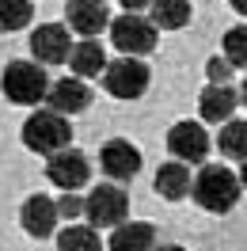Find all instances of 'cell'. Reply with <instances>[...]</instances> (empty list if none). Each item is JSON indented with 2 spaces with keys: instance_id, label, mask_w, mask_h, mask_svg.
Masks as SVG:
<instances>
[{
  "instance_id": "6da1fadb",
  "label": "cell",
  "mask_w": 247,
  "mask_h": 251,
  "mask_svg": "<svg viewBox=\"0 0 247 251\" xmlns=\"http://www.w3.org/2000/svg\"><path fill=\"white\" fill-rule=\"evenodd\" d=\"M240 190H244L240 175H232L221 164H205L198 172V179L190 183V194H194V202L205 213H228L232 205L240 202Z\"/></svg>"
},
{
  "instance_id": "7a4b0ae2",
  "label": "cell",
  "mask_w": 247,
  "mask_h": 251,
  "mask_svg": "<svg viewBox=\"0 0 247 251\" xmlns=\"http://www.w3.org/2000/svg\"><path fill=\"white\" fill-rule=\"evenodd\" d=\"M23 145L31 149V152H38V156H53V152H61V149H69V141H73V126H69V114H61V110H34L31 118L23 122Z\"/></svg>"
},
{
  "instance_id": "3957f363",
  "label": "cell",
  "mask_w": 247,
  "mask_h": 251,
  "mask_svg": "<svg viewBox=\"0 0 247 251\" xmlns=\"http://www.w3.org/2000/svg\"><path fill=\"white\" fill-rule=\"evenodd\" d=\"M0 92L8 95L16 107H34L42 103L49 92V80H46V69L34 61H12L0 76Z\"/></svg>"
},
{
  "instance_id": "277c9868",
  "label": "cell",
  "mask_w": 247,
  "mask_h": 251,
  "mask_svg": "<svg viewBox=\"0 0 247 251\" xmlns=\"http://www.w3.org/2000/svg\"><path fill=\"white\" fill-rule=\"evenodd\" d=\"M110 42L118 53L125 57H145V53H152L156 42H160V31H156L152 19H141L137 12H125V16L110 19Z\"/></svg>"
},
{
  "instance_id": "5b68a950",
  "label": "cell",
  "mask_w": 247,
  "mask_h": 251,
  "mask_svg": "<svg viewBox=\"0 0 247 251\" xmlns=\"http://www.w3.org/2000/svg\"><path fill=\"white\" fill-rule=\"evenodd\" d=\"M84 213H88V225H95V228H114V225H122L125 213H129V198H125L122 187L99 183V187L84 198Z\"/></svg>"
},
{
  "instance_id": "8992f818",
  "label": "cell",
  "mask_w": 247,
  "mask_h": 251,
  "mask_svg": "<svg viewBox=\"0 0 247 251\" xmlns=\"http://www.w3.org/2000/svg\"><path fill=\"white\" fill-rule=\"evenodd\" d=\"M103 88H107L114 99H141L145 88H148V65L137 61V57H118L103 69Z\"/></svg>"
},
{
  "instance_id": "52a82bcc",
  "label": "cell",
  "mask_w": 247,
  "mask_h": 251,
  "mask_svg": "<svg viewBox=\"0 0 247 251\" xmlns=\"http://www.w3.org/2000/svg\"><path fill=\"white\" fill-rule=\"evenodd\" d=\"M168 149L183 164H201L209 156V133H205L201 122H179L168 129Z\"/></svg>"
},
{
  "instance_id": "ba28073f",
  "label": "cell",
  "mask_w": 247,
  "mask_h": 251,
  "mask_svg": "<svg viewBox=\"0 0 247 251\" xmlns=\"http://www.w3.org/2000/svg\"><path fill=\"white\" fill-rule=\"evenodd\" d=\"M88 175H92L88 156H80L73 149H61V152H53V156L46 160V179L61 190H80L88 183Z\"/></svg>"
},
{
  "instance_id": "9c48e42d",
  "label": "cell",
  "mask_w": 247,
  "mask_h": 251,
  "mask_svg": "<svg viewBox=\"0 0 247 251\" xmlns=\"http://www.w3.org/2000/svg\"><path fill=\"white\" fill-rule=\"evenodd\" d=\"M57 217H61V209H57V202L46 198V194H31V198L23 202V209H19L23 232L34 236V240H42V236L53 232V228H57Z\"/></svg>"
},
{
  "instance_id": "30bf717a",
  "label": "cell",
  "mask_w": 247,
  "mask_h": 251,
  "mask_svg": "<svg viewBox=\"0 0 247 251\" xmlns=\"http://www.w3.org/2000/svg\"><path fill=\"white\" fill-rule=\"evenodd\" d=\"M31 53L46 65H61L69 61L73 53V38H69V27H57V23H46L31 34Z\"/></svg>"
},
{
  "instance_id": "8fae6325",
  "label": "cell",
  "mask_w": 247,
  "mask_h": 251,
  "mask_svg": "<svg viewBox=\"0 0 247 251\" xmlns=\"http://www.w3.org/2000/svg\"><path fill=\"white\" fill-rule=\"evenodd\" d=\"M99 168L110 175V179H133L141 172V152L137 145L122 141V137H114V141L103 145V152H99Z\"/></svg>"
},
{
  "instance_id": "7c38bea8",
  "label": "cell",
  "mask_w": 247,
  "mask_h": 251,
  "mask_svg": "<svg viewBox=\"0 0 247 251\" xmlns=\"http://www.w3.org/2000/svg\"><path fill=\"white\" fill-rule=\"evenodd\" d=\"M107 27H110V12L103 0H73L69 4V31L84 34V38H95Z\"/></svg>"
},
{
  "instance_id": "4fadbf2b",
  "label": "cell",
  "mask_w": 247,
  "mask_h": 251,
  "mask_svg": "<svg viewBox=\"0 0 247 251\" xmlns=\"http://www.w3.org/2000/svg\"><path fill=\"white\" fill-rule=\"evenodd\" d=\"M49 107L61 110V114H76V110H84L88 103H92V88H84V80L80 76H61L57 84H49Z\"/></svg>"
},
{
  "instance_id": "5bb4252c",
  "label": "cell",
  "mask_w": 247,
  "mask_h": 251,
  "mask_svg": "<svg viewBox=\"0 0 247 251\" xmlns=\"http://www.w3.org/2000/svg\"><path fill=\"white\" fill-rule=\"evenodd\" d=\"M236 103H240V92H236V88H228V84H209V88L201 92V99H198V114L205 122H213V126L228 122Z\"/></svg>"
},
{
  "instance_id": "9a60e30c",
  "label": "cell",
  "mask_w": 247,
  "mask_h": 251,
  "mask_svg": "<svg viewBox=\"0 0 247 251\" xmlns=\"http://www.w3.org/2000/svg\"><path fill=\"white\" fill-rule=\"evenodd\" d=\"M110 251H156V228L148 221H122L110 232Z\"/></svg>"
},
{
  "instance_id": "2e32d148",
  "label": "cell",
  "mask_w": 247,
  "mask_h": 251,
  "mask_svg": "<svg viewBox=\"0 0 247 251\" xmlns=\"http://www.w3.org/2000/svg\"><path fill=\"white\" fill-rule=\"evenodd\" d=\"M69 65H73V76L92 80V76H103V69H107V53H103V46H99L95 38H84V42L73 46Z\"/></svg>"
},
{
  "instance_id": "e0dca14e",
  "label": "cell",
  "mask_w": 247,
  "mask_h": 251,
  "mask_svg": "<svg viewBox=\"0 0 247 251\" xmlns=\"http://www.w3.org/2000/svg\"><path fill=\"white\" fill-rule=\"evenodd\" d=\"M190 172H186L183 160H171V164H164V168H156V194H164V198H183L186 190H190Z\"/></svg>"
},
{
  "instance_id": "ac0fdd59",
  "label": "cell",
  "mask_w": 247,
  "mask_h": 251,
  "mask_svg": "<svg viewBox=\"0 0 247 251\" xmlns=\"http://www.w3.org/2000/svg\"><path fill=\"white\" fill-rule=\"evenodd\" d=\"M148 8H152V23L164 31H179L190 19V0H152Z\"/></svg>"
},
{
  "instance_id": "d6986e66",
  "label": "cell",
  "mask_w": 247,
  "mask_h": 251,
  "mask_svg": "<svg viewBox=\"0 0 247 251\" xmlns=\"http://www.w3.org/2000/svg\"><path fill=\"white\" fill-rule=\"evenodd\" d=\"M217 149L224 152L228 160H247V122L240 118H228V122L221 126V137H217Z\"/></svg>"
},
{
  "instance_id": "ffe728a7",
  "label": "cell",
  "mask_w": 247,
  "mask_h": 251,
  "mask_svg": "<svg viewBox=\"0 0 247 251\" xmlns=\"http://www.w3.org/2000/svg\"><path fill=\"white\" fill-rule=\"evenodd\" d=\"M57 251H103L99 228H95V225H69V228L57 236Z\"/></svg>"
},
{
  "instance_id": "44dd1931",
  "label": "cell",
  "mask_w": 247,
  "mask_h": 251,
  "mask_svg": "<svg viewBox=\"0 0 247 251\" xmlns=\"http://www.w3.org/2000/svg\"><path fill=\"white\" fill-rule=\"evenodd\" d=\"M31 23V0H0V31H19Z\"/></svg>"
},
{
  "instance_id": "7402d4cb",
  "label": "cell",
  "mask_w": 247,
  "mask_h": 251,
  "mask_svg": "<svg viewBox=\"0 0 247 251\" xmlns=\"http://www.w3.org/2000/svg\"><path fill=\"white\" fill-rule=\"evenodd\" d=\"M224 57L232 61V69H247V27H232L224 34Z\"/></svg>"
},
{
  "instance_id": "603a6c76",
  "label": "cell",
  "mask_w": 247,
  "mask_h": 251,
  "mask_svg": "<svg viewBox=\"0 0 247 251\" xmlns=\"http://www.w3.org/2000/svg\"><path fill=\"white\" fill-rule=\"evenodd\" d=\"M57 209H61V217H76V213H84V202H80L73 190H65L61 198H57Z\"/></svg>"
},
{
  "instance_id": "cb8c5ba5",
  "label": "cell",
  "mask_w": 247,
  "mask_h": 251,
  "mask_svg": "<svg viewBox=\"0 0 247 251\" xmlns=\"http://www.w3.org/2000/svg\"><path fill=\"white\" fill-rule=\"evenodd\" d=\"M205 73H209V80H213V84H224V76L232 73V61H228V57H224V61H221V57H213V61L205 65Z\"/></svg>"
},
{
  "instance_id": "d4e9b609",
  "label": "cell",
  "mask_w": 247,
  "mask_h": 251,
  "mask_svg": "<svg viewBox=\"0 0 247 251\" xmlns=\"http://www.w3.org/2000/svg\"><path fill=\"white\" fill-rule=\"evenodd\" d=\"M152 0H122V8L125 12H141V8H148Z\"/></svg>"
},
{
  "instance_id": "484cf974",
  "label": "cell",
  "mask_w": 247,
  "mask_h": 251,
  "mask_svg": "<svg viewBox=\"0 0 247 251\" xmlns=\"http://www.w3.org/2000/svg\"><path fill=\"white\" fill-rule=\"evenodd\" d=\"M232 8H236V12H240V16H247V0H228Z\"/></svg>"
},
{
  "instance_id": "4316f807",
  "label": "cell",
  "mask_w": 247,
  "mask_h": 251,
  "mask_svg": "<svg viewBox=\"0 0 247 251\" xmlns=\"http://www.w3.org/2000/svg\"><path fill=\"white\" fill-rule=\"evenodd\" d=\"M240 183L247 187V160H244V168H240Z\"/></svg>"
},
{
  "instance_id": "83f0119b",
  "label": "cell",
  "mask_w": 247,
  "mask_h": 251,
  "mask_svg": "<svg viewBox=\"0 0 247 251\" xmlns=\"http://www.w3.org/2000/svg\"><path fill=\"white\" fill-rule=\"evenodd\" d=\"M156 251H186V248H175V244H168V248H156Z\"/></svg>"
},
{
  "instance_id": "f1b7e54d",
  "label": "cell",
  "mask_w": 247,
  "mask_h": 251,
  "mask_svg": "<svg viewBox=\"0 0 247 251\" xmlns=\"http://www.w3.org/2000/svg\"><path fill=\"white\" fill-rule=\"evenodd\" d=\"M240 99H244V103H247V84H244V92H240Z\"/></svg>"
}]
</instances>
